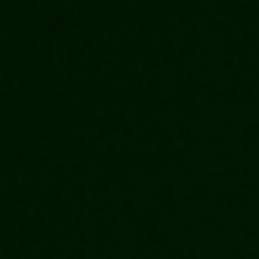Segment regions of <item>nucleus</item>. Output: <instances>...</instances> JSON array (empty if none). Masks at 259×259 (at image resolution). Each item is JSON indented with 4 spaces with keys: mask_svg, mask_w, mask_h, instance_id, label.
Masks as SVG:
<instances>
[]
</instances>
